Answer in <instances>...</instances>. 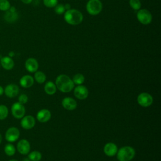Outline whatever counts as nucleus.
Returning <instances> with one entry per match:
<instances>
[{"label": "nucleus", "mask_w": 161, "mask_h": 161, "mask_svg": "<svg viewBox=\"0 0 161 161\" xmlns=\"http://www.w3.org/2000/svg\"><path fill=\"white\" fill-rule=\"evenodd\" d=\"M55 86L57 89L62 92H70L74 87L72 80L67 75L60 74L56 78Z\"/></svg>", "instance_id": "obj_1"}, {"label": "nucleus", "mask_w": 161, "mask_h": 161, "mask_svg": "<svg viewBox=\"0 0 161 161\" xmlns=\"http://www.w3.org/2000/svg\"><path fill=\"white\" fill-rule=\"evenodd\" d=\"M64 20L70 25H78L83 20V15L80 11L75 9H69L65 11Z\"/></svg>", "instance_id": "obj_2"}, {"label": "nucleus", "mask_w": 161, "mask_h": 161, "mask_svg": "<svg viewBox=\"0 0 161 161\" xmlns=\"http://www.w3.org/2000/svg\"><path fill=\"white\" fill-rule=\"evenodd\" d=\"M116 155L119 161H130L135 155V150L130 146H124L118 150Z\"/></svg>", "instance_id": "obj_3"}, {"label": "nucleus", "mask_w": 161, "mask_h": 161, "mask_svg": "<svg viewBox=\"0 0 161 161\" xmlns=\"http://www.w3.org/2000/svg\"><path fill=\"white\" fill-rule=\"evenodd\" d=\"M103 9V4L100 0H89L86 4L87 13L92 16L97 15L101 13Z\"/></svg>", "instance_id": "obj_4"}, {"label": "nucleus", "mask_w": 161, "mask_h": 161, "mask_svg": "<svg viewBox=\"0 0 161 161\" xmlns=\"http://www.w3.org/2000/svg\"><path fill=\"white\" fill-rule=\"evenodd\" d=\"M136 18L140 23L145 25L150 24L152 20V15L151 13L146 9H140L138 10Z\"/></svg>", "instance_id": "obj_5"}, {"label": "nucleus", "mask_w": 161, "mask_h": 161, "mask_svg": "<svg viewBox=\"0 0 161 161\" xmlns=\"http://www.w3.org/2000/svg\"><path fill=\"white\" fill-rule=\"evenodd\" d=\"M11 111L13 117L16 119H21L25 116L26 111L24 104L19 102H16L12 104Z\"/></svg>", "instance_id": "obj_6"}, {"label": "nucleus", "mask_w": 161, "mask_h": 161, "mask_svg": "<svg viewBox=\"0 0 161 161\" xmlns=\"http://www.w3.org/2000/svg\"><path fill=\"white\" fill-rule=\"evenodd\" d=\"M20 136V132L18 128L14 126L9 128L5 133V139L9 143H13L18 140Z\"/></svg>", "instance_id": "obj_7"}, {"label": "nucleus", "mask_w": 161, "mask_h": 161, "mask_svg": "<svg viewBox=\"0 0 161 161\" xmlns=\"http://www.w3.org/2000/svg\"><path fill=\"white\" fill-rule=\"evenodd\" d=\"M153 97L147 92H142L137 97V102L142 107L147 108L153 103Z\"/></svg>", "instance_id": "obj_8"}, {"label": "nucleus", "mask_w": 161, "mask_h": 161, "mask_svg": "<svg viewBox=\"0 0 161 161\" xmlns=\"http://www.w3.org/2000/svg\"><path fill=\"white\" fill-rule=\"evenodd\" d=\"M74 94L76 98L80 100H84L88 97L89 91L86 86L78 85L74 88Z\"/></svg>", "instance_id": "obj_9"}, {"label": "nucleus", "mask_w": 161, "mask_h": 161, "mask_svg": "<svg viewBox=\"0 0 161 161\" xmlns=\"http://www.w3.org/2000/svg\"><path fill=\"white\" fill-rule=\"evenodd\" d=\"M19 91V87L15 84H9L4 88V93L9 98H13L18 96Z\"/></svg>", "instance_id": "obj_10"}, {"label": "nucleus", "mask_w": 161, "mask_h": 161, "mask_svg": "<svg viewBox=\"0 0 161 161\" xmlns=\"http://www.w3.org/2000/svg\"><path fill=\"white\" fill-rule=\"evenodd\" d=\"M21 126L25 130H30L35 125V119L31 115L24 116L20 122Z\"/></svg>", "instance_id": "obj_11"}, {"label": "nucleus", "mask_w": 161, "mask_h": 161, "mask_svg": "<svg viewBox=\"0 0 161 161\" xmlns=\"http://www.w3.org/2000/svg\"><path fill=\"white\" fill-rule=\"evenodd\" d=\"M18 152L21 155H27L30 151V144L26 139L20 140L16 145Z\"/></svg>", "instance_id": "obj_12"}, {"label": "nucleus", "mask_w": 161, "mask_h": 161, "mask_svg": "<svg viewBox=\"0 0 161 161\" xmlns=\"http://www.w3.org/2000/svg\"><path fill=\"white\" fill-rule=\"evenodd\" d=\"M62 105L64 109L69 111H72L77 108V102L72 97H65L62 101Z\"/></svg>", "instance_id": "obj_13"}, {"label": "nucleus", "mask_w": 161, "mask_h": 161, "mask_svg": "<svg viewBox=\"0 0 161 161\" xmlns=\"http://www.w3.org/2000/svg\"><path fill=\"white\" fill-rule=\"evenodd\" d=\"M25 68L27 71L31 73L35 72L38 69V61L34 58H28L25 64Z\"/></svg>", "instance_id": "obj_14"}, {"label": "nucleus", "mask_w": 161, "mask_h": 161, "mask_svg": "<svg viewBox=\"0 0 161 161\" xmlns=\"http://www.w3.org/2000/svg\"><path fill=\"white\" fill-rule=\"evenodd\" d=\"M51 113L47 109H40L36 114V119L40 123H46L51 118Z\"/></svg>", "instance_id": "obj_15"}, {"label": "nucleus", "mask_w": 161, "mask_h": 161, "mask_svg": "<svg viewBox=\"0 0 161 161\" xmlns=\"http://www.w3.org/2000/svg\"><path fill=\"white\" fill-rule=\"evenodd\" d=\"M103 150H104V153L107 156L113 157L118 152V147L115 143L113 142H109V143H107L104 146Z\"/></svg>", "instance_id": "obj_16"}, {"label": "nucleus", "mask_w": 161, "mask_h": 161, "mask_svg": "<svg viewBox=\"0 0 161 161\" xmlns=\"http://www.w3.org/2000/svg\"><path fill=\"white\" fill-rule=\"evenodd\" d=\"M4 18V19L9 23H13L16 21L18 19V13L16 11L14 7H10L9 9L5 11Z\"/></svg>", "instance_id": "obj_17"}, {"label": "nucleus", "mask_w": 161, "mask_h": 161, "mask_svg": "<svg viewBox=\"0 0 161 161\" xmlns=\"http://www.w3.org/2000/svg\"><path fill=\"white\" fill-rule=\"evenodd\" d=\"M0 64L3 68L7 70H10L13 69L14 65V62L13 58L9 56H5L1 58Z\"/></svg>", "instance_id": "obj_18"}, {"label": "nucleus", "mask_w": 161, "mask_h": 161, "mask_svg": "<svg viewBox=\"0 0 161 161\" xmlns=\"http://www.w3.org/2000/svg\"><path fill=\"white\" fill-rule=\"evenodd\" d=\"M34 84V78L30 75H25L19 79V84L22 87L29 88Z\"/></svg>", "instance_id": "obj_19"}, {"label": "nucleus", "mask_w": 161, "mask_h": 161, "mask_svg": "<svg viewBox=\"0 0 161 161\" xmlns=\"http://www.w3.org/2000/svg\"><path fill=\"white\" fill-rule=\"evenodd\" d=\"M44 91L48 95H53L57 91L55 84L52 81L47 82L44 86Z\"/></svg>", "instance_id": "obj_20"}, {"label": "nucleus", "mask_w": 161, "mask_h": 161, "mask_svg": "<svg viewBox=\"0 0 161 161\" xmlns=\"http://www.w3.org/2000/svg\"><path fill=\"white\" fill-rule=\"evenodd\" d=\"M4 151L6 155L11 157L15 154L16 148L12 143H8L5 145L4 148Z\"/></svg>", "instance_id": "obj_21"}, {"label": "nucleus", "mask_w": 161, "mask_h": 161, "mask_svg": "<svg viewBox=\"0 0 161 161\" xmlns=\"http://www.w3.org/2000/svg\"><path fill=\"white\" fill-rule=\"evenodd\" d=\"M34 79L38 84H43L46 80V75L42 71H36L34 74Z\"/></svg>", "instance_id": "obj_22"}, {"label": "nucleus", "mask_w": 161, "mask_h": 161, "mask_svg": "<svg viewBox=\"0 0 161 161\" xmlns=\"http://www.w3.org/2000/svg\"><path fill=\"white\" fill-rule=\"evenodd\" d=\"M42 153L38 151H33L28 153V158L31 161H40L42 159Z\"/></svg>", "instance_id": "obj_23"}, {"label": "nucleus", "mask_w": 161, "mask_h": 161, "mask_svg": "<svg viewBox=\"0 0 161 161\" xmlns=\"http://www.w3.org/2000/svg\"><path fill=\"white\" fill-rule=\"evenodd\" d=\"M72 80L74 84L82 85L84 83V80H85V77L82 74L79 73V74H77L74 75Z\"/></svg>", "instance_id": "obj_24"}, {"label": "nucleus", "mask_w": 161, "mask_h": 161, "mask_svg": "<svg viewBox=\"0 0 161 161\" xmlns=\"http://www.w3.org/2000/svg\"><path fill=\"white\" fill-rule=\"evenodd\" d=\"M9 111L6 105L0 104V120L5 119L8 116Z\"/></svg>", "instance_id": "obj_25"}, {"label": "nucleus", "mask_w": 161, "mask_h": 161, "mask_svg": "<svg viewBox=\"0 0 161 161\" xmlns=\"http://www.w3.org/2000/svg\"><path fill=\"white\" fill-rule=\"evenodd\" d=\"M130 7L134 10H139L141 8L142 3L140 0H129Z\"/></svg>", "instance_id": "obj_26"}, {"label": "nucleus", "mask_w": 161, "mask_h": 161, "mask_svg": "<svg viewBox=\"0 0 161 161\" xmlns=\"http://www.w3.org/2000/svg\"><path fill=\"white\" fill-rule=\"evenodd\" d=\"M11 4L8 0H0V10L6 11L9 9Z\"/></svg>", "instance_id": "obj_27"}, {"label": "nucleus", "mask_w": 161, "mask_h": 161, "mask_svg": "<svg viewBox=\"0 0 161 161\" xmlns=\"http://www.w3.org/2000/svg\"><path fill=\"white\" fill-rule=\"evenodd\" d=\"M54 11L57 14H62L65 13V8L64 4H57L55 7H54Z\"/></svg>", "instance_id": "obj_28"}, {"label": "nucleus", "mask_w": 161, "mask_h": 161, "mask_svg": "<svg viewBox=\"0 0 161 161\" xmlns=\"http://www.w3.org/2000/svg\"><path fill=\"white\" fill-rule=\"evenodd\" d=\"M58 4V0H43V4L47 8H54Z\"/></svg>", "instance_id": "obj_29"}, {"label": "nucleus", "mask_w": 161, "mask_h": 161, "mask_svg": "<svg viewBox=\"0 0 161 161\" xmlns=\"http://www.w3.org/2000/svg\"><path fill=\"white\" fill-rule=\"evenodd\" d=\"M18 102L22 104H25L28 102V97L25 94H21L18 97Z\"/></svg>", "instance_id": "obj_30"}, {"label": "nucleus", "mask_w": 161, "mask_h": 161, "mask_svg": "<svg viewBox=\"0 0 161 161\" xmlns=\"http://www.w3.org/2000/svg\"><path fill=\"white\" fill-rule=\"evenodd\" d=\"M24 4H30V3H31V2H32V0H21Z\"/></svg>", "instance_id": "obj_31"}, {"label": "nucleus", "mask_w": 161, "mask_h": 161, "mask_svg": "<svg viewBox=\"0 0 161 161\" xmlns=\"http://www.w3.org/2000/svg\"><path fill=\"white\" fill-rule=\"evenodd\" d=\"M4 94V88L0 86V96Z\"/></svg>", "instance_id": "obj_32"}, {"label": "nucleus", "mask_w": 161, "mask_h": 161, "mask_svg": "<svg viewBox=\"0 0 161 161\" xmlns=\"http://www.w3.org/2000/svg\"><path fill=\"white\" fill-rule=\"evenodd\" d=\"M22 161H31L28 158H24Z\"/></svg>", "instance_id": "obj_33"}, {"label": "nucleus", "mask_w": 161, "mask_h": 161, "mask_svg": "<svg viewBox=\"0 0 161 161\" xmlns=\"http://www.w3.org/2000/svg\"><path fill=\"white\" fill-rule=\"evenodd\" d=\"M2 140H3V137H2L1 134L0 133V144H1V142H2Z\"/></svg>", "instance_id": "obj_34"}, {"label": "nucleus", "mask_w": 161, "mask_h": 161, "mask_svg": "<svg viewBox=\"0 0 161 161\" xmlns=\"http://www.w3.org/2000/svg\"><path fill=\"white\" fill-rule=\"evenodd\" d=\"M8 161H18V160H16V159H11V160H8Z\"/></svg>", "instance_id": "obj_35"}, {"label": "nucleus", "mask_w": 161, "mask_h": 161, "mask_svg": "<svg viewBox=\"0 0 161 161\" xmlns=\"http://www.w3.org/2000/svg\"><path fill=\"white\" fill-rule=\"evenodd\" d=\"M0 66H1V64H0Z\"/></svg>", "instance_id": "obj_36"}]
</instances>
